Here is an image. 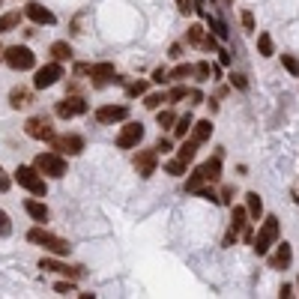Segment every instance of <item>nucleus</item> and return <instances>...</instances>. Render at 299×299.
Here are the masks:
<instances>
[{"label": "nucleus", "mask_w": 299, "mask_h": 299, "mask_svg": "<svg viewBox=\"0 0 299 299\" xmlns=\"http://www.w3.org/2000/svg\"><path fill=\"white\" fill-rule=\"evenodd\" d=\"M27 239L39 245V248H45V251H51L54 258H66L69 251H72V245H69L63 236H54L51 231H45V228H30L27 231Z\"/></svg>", "instance_id": "obj_1"}, {"label": "nucleus", "mask_w": 299, "mask_h": 299, "mask_svg": "<svg viewBox=\"0 0 299 299\" xmlns=\"http://www.w3.org/2000/svg\"><path fill=\"white\" fill-rule=\"evenodd\" d=\"M245 209H248V219H251V222H258V219L264 216V200H261L258 192H248V195H245Z\"/></svg>", "instance_id": "obj_19"}, {"label": "nucleus", "mask_w": 299, "mask_h": 299, "mask_svg": "<svg viewBox=\"0 0 299 299\" xmlns=\"http://www.w3.org/2000/svg\"><path fill=\"white\" fill-rule=\"evenodd\" d=\"M48 51H51V57H54L57 63H63V60L69 63V60H72V45H69V42H51Z\"/></svg>", "instance_id": "obj_23"}, {"label": "nucleus", "mask_w": 299, "mask_h": 299, "mask_svg": "<svg viewBox=\"0 0 299 299\" xmlns=\"http://www.w3.org/2000/svg\"><path fill=\"white\" fill-rule=\"evenodd\" d=\"M293 200H296V206H299V189H293Z\"/></svg>", "instance_id": "obj_52"}, {"label": "nucleus", "mask_w": 299, "mask_h": 299, "mask_svg": "<svg viewBox=\"0 0 299 299\" xmlns=\"http://www.w3.org/2000/svg\"><path fill=\"white\" fill-rule=\"evenodd\" d=\"M24 132L36 138V141H51L54 138V129H51V120L48 117H30L27 123H24Z\"/></svg>", "instance_id": "obj_11"}, {"label": "nucleus", "mask_w": 299, "mask_h": 299, "mask_svg": "<svg viewBox=\"0 0 299 299\" xmlns=\"http://www.w3.org/2000/svg\"><path fill=\"white\" fill-rule=\"evenodd\" d=\"M219 63H222V66H231V54H228V51H219Z\"/></svg>", "instance_id": "obj_51"}, {"label": "nucleus", "mask_w": 299, "mask_h": 299, "mask_svg": "<svg viewBox=\"0 0 299 299\" xmlns=\"http://www.w3.org/2000/svg\"><path fill=\"white\" fill-rule=\"evenodd\" d=\"M189 170V162H183V159H170L165 165V174H170V177H183Z\"/></svg>", "instance_id": "obj_31"}, {"label": "nucleus", "mask_w": 299, "mask_h": 299, "mask_svg": "<svg viewBox=\"0 0 299 299\" xmlns=\"http://www.w3.org/2000/svg\"><path fill=\"white\" fill-rule=\"evenodd\" d=\"M153 81H156V84H165V81H167V69L159 66L156 72H153Z\"/></svg>", "instance_id": "obj_44"}, {"label": "nucleus", "mask_w": 299, "mask_h": 299, "mask_svg": "<svg viewBox=\"0 0 299 299\" xmlns=\"http://www.w3.org/2000/svg\"><path fill=\"white\" fill-rule=\"evenodd\" d=\"M9 105H12V108H27V105H30V90H27V87H15V90L9 93Z\"/></svg>", "instance_id": "obj_24"}, {"label": "nucleus", "mask_w": 299, "mask_h": 299, "mask_svg": "<svg viewBox=\"0 0 299 299\" xmlns=\"http://www.w3.org/2000/svg\"><path fill=\"white\" fill-rule=\"evenodd\" d=\"M162 102H167V93H144V108L150 111H159Z\"/></svg>", "instance_id": "obj_30"}, {"label": "nucleus", "mask_w": 299, "mask_h": 299, "mask_svg": "<svg viewBox=\"0 0 299 299\" xmlns=\"http://www.w3.org/2000/svg\"><path fill=\"white\" fill-rule=\"evenodd\" d=\"M258 51H261V57H272L275 54V45H272L269 33H258Z\"/></svg>", "instance_id": "obj_26"}, {"label": "nucleus", "mask_w": 299, "mask_h": 299, "mask_svg": "<svg viewBox=\"0 0 299 299\" xmlns=\"http://www.w3.org/2000/svg\"><path fill=\"white\" fill-rule=\"evenodd\" d=\"M0 60H3V48H0Z\"/></svg>", "instance_id": "obj_53"}, {"label": "nucleus", "mask_w": 299, "mask_h": 299, "mask_svg": "<svg viewBox=\"0 0 299 299\" xmlns=\"http://www.w3.org/2000/svg\"><path fill=\"white\" fill-rule=\"evenodd\" d=\"M156 165H159V153H156V147H153V150H141V153L135 156V170H138L144 180L156 174Z\"/></svg>", "instance_id": "obj_12"}, {"label": "nucleus", "mask_w": 299, "mask_h": 299, "mask_svg": "<svg viewBox=\"0 0 299 299\" xmlns=\"http://www.w3.org/2000/svg\"><path fill=\"white\" fill-rule=\"evenodd\" d=\"M296 287H299V281H296Z\"/></svg>", "instance_id": "obj_54"}, {"label": "nucleus", "mask_w": 299, "mask_h": 299, "mask_svg": "<svg viewBox=\"0 0 299 299\" xmlns=\"http://www.w3.org/2000/svg\"><path fill=\"white\" fill-rule=\"evenodd\" d=\"M3 63L15 72H27L36 66V54L27 45H9V48H3Z\"/></svg>", "instance_id": "obj_3"}, {"label": "nucleus", "mask_w": 299, "mask_h": 299, "mask_svg": "<svg viewBox=\"0 0 299 299\" xmlns=\"http://www.w3.org/2000/svg\"><path fill=\"white\" fill-rule=\"evenodd\" d=\"M141 141H144V126H141V123H126V126L120 129V135H117V147H120V150H132Z\"/></svg>", "instance_id": "obj_10"}, {"label": "nucleus", "mask_w": 299, "mask_h": 299, "mask_svg": "<svg viewBox=\"0 0 299 299\" xmlns=\"http://www.w3.org/2000/svg\"><path fill=\"white\" fill-rule=\"evenodd\" d=\"M170 57H174V60H180V57H183V45H180V42H177V45H170Z\"/></svg>", "instance_id": "obj_50"}, {"label": "nucleus", "mask_w": 299, "mask_h": 299, "mask_svg": "<svg viewBox=\"0 0 299 299\" xmlns=\"http://www.w3.org/2000/svg\"><path fill=\"white\" fill-rule=\"evenodd\" d=\"M189 138H192L195 144H206V141L212 138V123H209V120H198V123H192Z\"/></svg>", "instance_id": "obj_18"}, {"label": "nucleus", "mask_w": 299, "mask_h": 299, "mask_svg": "<svg viewBox=\"0 0 299 299\" xmlns=\"http://www.w3.org/2000/svg\"><path fill=\"white\" fill-rule=\"evenodd\" d=\"M278 248H275V254L269 258V266L272 269H290V264H293V248H290V242H275Z\"/></svg>", "instance_id": "obj_15"}, {"label": "nucleus", "mask_w": 299, "mask_h": 299, "mask_svg": "<svg viewBox=\"0 0 299 299\" xmlns=\"http://www.w3.org/2000/svg\"><path fill=\"white\" fill-rule=\"evenodd\" d=\"M57 117L60 120H72V117H81V114H87V102L81 99V96H66V99L57 102Z\"/></svg>", "instance_id": "obj_9"}, {"label": "nucleus", "mask_w": 299, "mask_h": 299, "mask_svg": "<svg viewBox=\"0 0 299 299\" xmlns=\"http://www.w3.org/2000/svg\"><path fill=\"white\" fill-rule=\"evenodd\" d=\"M203 24H192L189 30H186V42L189 45H195V48H200V42H203Z\"/></svg>", "instance_id": "obj_29"}, {"label": "nucleus", "mask_w": 299, "mask_h": 299, "mask_svg": "<svg viewBox=\"0 0 299 299\" xmlns=\"http://www.w3.org/2000/svg\"><path fill=\"white\" fill-rule=\"evenodd\" d=\"M12 233V222H9V216L0 209V236H9Z\"/></svg>", "instance_id": "obj_41"}, {"label": "nucleus", "mask_w": 299, "mask_h": 299, "mask_svg": "<svg viewBox=\"0 0 299 299\" xmlns=\"http://www.w3.org/2000/svg\"><path fill=\"white\" fill-rule=\"evenodd\" d=\"M24 15H27L33 24H54V15H51L42 3H27V6H24Z\"/></svg>", "instance_id": "obj_17"}, {"label": "nucleus", "mask_w": 299, "mask_h": 299, "mask_svg": "<svg viewBox=\"0 0 299 299\" xmlns=\"http://www.w3.org/2000/svg\"><path fill=\"white\" fill-rule=\"evenodd\" d=\"M189 99H192V105H203V93H200V90H189Z\"/></svg>", "instance_id": "obj_47"}, {"label": "nucleus", "mask_w": 299, "mask_h": 299, "mask_svg": "<svg viewBox=\"0 0 299 299\" xmlns=\"http://www.w3.org/2000/svg\"><path fill=\"white\" fill-rule=\"evenodd\" d=\"M15 180H18V186H21V189H27L33 198H45V192H48V186H45L42 174H39L33 165H21L18 170H15Z\"/></svg>", "instance_id": "obj_5"}, {"label": "nucleus", "mask_w": 299, "mask_h": 299, "mask_svg": "<svg viewBox=\"0 0 299 299\" xmlns=\"http://www.w3.org/2000/svg\"><path fill=\"white\" fill-rule=\"evenodd\" d=\"M9 186H12V180L6 177V170L0 167V192H9Z\"/></svg>", "instance_id": "obj_46"}, {"label": "nucleus", "mask_w": 299, "mask_h": 299, "mask_svg": "<svg viewBox=\"0 0 299 299\" xmlns=\"http://www.w3.org/2000/svg\"><path fill=\"white\" fill-rule=\"evenodd\" d=\"M159 150H162V153L170 150V138H159V141H156V153H159Z\"/></svg>", "instance_id": "obj_48"}, {"label": "nucleus", "mask_w": 299, "mask_h": 299, "mask_svg": "<svg viewBox=\"0 0 299 299\" xmlns=\"http://www.w3.org/2000/svg\"><path fill=\"white\" fill-rule=\"evenodd\" d=\"M239 21H242V27H245L248 33H254V12H251V9H242V12H239Z\"/></svg>", "instance_id": "obj_35"}, {"label": "nucleus", "mask_w": 299, "mask_h": 299, "mask_svg": "<svg viewBox=\"0 0 299 299\" xmlns=\"http://www.w3.org/2000/svg\"><path fill=\"white\" fill-rule=\"evenodd\" d=\"M198 147H200V144H195L192 138H189V141L183 138V144H180V150H177V159H183V162H189V165H192V162H195V156H198Z\"/></svg>", "instance_id": "obj_21"}, {"label": "nucleus", "mask_w": 299, "mask_h": 299, "mask_svg": "<svg viewBox=\"0 0 299 299\" xmlns=\"http://www.w3.org/2000/svg\"><path fill=\"white\" fill-rule=\"evenodd\" d=\"M278 296H281V299H290V296H293V284H281Z\"/></svg>", "instance_id": "obj_49"}, {"label": "nucleus", "mask_w": 299, "mask_h": 299, "mask_svg": "<svg viewBox=\"0 0 299 299\" xmlns=\"http://www.w3.org/2000/svg\"><path fill=\"white\" fill-rule=\"evenodd\" d=\"M195 75H198L200 81H206V78H209V75H212V66H209V63H206V60H200L198 66H195Z\"/></svg>", "instance_id": "obj_39"}, {"label": "nucleus", "mask_w": 299, "mask_h": 299, "mask_svg": "<svg viewBox=\"0 0 299 299\" xmlns=\"http://www.w3.org/2000/svg\"><path fill=\"white\" fill-rule=\"evenodd\" d=\"M54 141V147L60 150V156L66 153V156H78L81 150H84V138L81 135H63V138H51Z\"/></svg>", "instance_id": "obj_14"}, {"label": "nucleus", "mask_w": 299, "mask_h": 299, "mask_svg": "<svg viewBox=\"0 0 299 299\" xmlns=\"http://www.w3.org/2000/svg\"><path fill=\"white\" fill-rule=\"evenodd\" d=\"M192 72H195V66H189V63H180V66H174L170 72H167V81H186Z\"/></svg>", "instance_id": "obj_27"}, {"label": "nucleus", "mask_w": 299, "mask_h": 299, "mask_svg": "<svg viewBox=\"0 0 299 299\" xmlns=\"http://www.w3.org/2000/svg\"><path fill=\"white\" fill-rule=\"evenodd\" d=\"M33 167L42 177H51V180L66 177V159H63L60 153H39L33 159Z\"/></svg>", "instance_id": "obj_4"}, {"label": "nucleus", "mask_w": 299, "mask_h": 299, "mask_svg": "<svg viewBox=\"0 0 299 299\" xmlns=\"http://www.w3.org/2000/svg\"><path fill=\"white\" fill-rule=\"evenodd\" d=\"M60 78H63V66L54 60V63H48V66H42L39 72H36L33 87H36V90H48V87H54Z\"/></svg>", "instance_id": "obj_6"}, {"label": "nucleus", "mask_w": 299, "mask_h": 299, "mask_svg": "<svg viewBox=\"0 0 299 299\" xmlns=\"http://www.w3.org/2000/svg\"><path fill=\"white\" fill-rule=\"evenodd\" d=\"M192 123H195V117L192 114H183V117H177V123H174V138H186L189 135V129H192Z\"/></svg>", "instance_id": "obj_25"}, {"label": "nucleus", "mask_w": 299, "mask_h": 299, "mask_svg": "<svg viewBox=\"0 0 299 299\" xmlns=\"http://www.w3.org/2000/svg\"><path fill=\"white\" fill-rule=\"evenodd\" d=\"M129 120V105H102L96 108V123L111 126V123H123Z\"/></svg>", "instance_id": "obj_7"}, {"label": "nucleus", "mask_w": 299, "mask_h": 299, "mask_svg": "<svg viewBox=\"0 0 299 299\" xmlns=\"http://www.w3.org/2000/svg\"><path fill=\"white\" fill-rule=\"evenodd\" d=\"M228 78H231V84L236 87V90H248V81H245V75H239V72H231Z\"/></svg>", "instance_id": "obj_37"}, {"label": "nucleus", "mask_w": 299, "mask_h": 299, "mask_svg": "<svg viewBox=\"0 0 299 299\" xmlns=\"http://www.w3.org/2000/svg\"><path fill=\"white\" fill-rule=\"evenodd\" d=\"M18 24H21V12H18V9H12V12H3V15H0V33L18 30Z\"/></svg>", "instance_id": "obj_20"}, {"label": "nucleus", "mask_w": 299, "mask_h": 299, "mask_svg": "<svg viewBox=\"0 0 299 299\" xmlns=\"http://www.w3.org/2000/svg\"><path fill=\"white\" fill-rule=\"evenodd\" d=\"M54 290H57L60 296H66V293H75V284H72V278H69V281H57Z\"/></svg>", "instance_id": "obj_40"}, {"label": "nucleus", "mask_w": 299, "mask_h": 299, "mask_svg": "<svg viewBox=\"0 0 299 299\" xmlns=\"http://www.w3.org/2000/svg\"><path fill=\"white\" fill-rule=\"evenodd\" d=\"M233 200V186H225L222 189V198H219V203H231Z\"/></svg>", "instance_id": "obj_45"}, {"label": "nucleus", "mask_w": 299, "mask_h": 299, "mask_svg": "<svg viewBox=\"0 0 299 299\" xmlns=\"http://www.w3.org/2000/svg\"><path fill=\"white\" fill-rule=\"evenodd\" d=\"M156 123H159V129H170L177 123V114L170 108H162V111H156Z\"/></svg>", "instance_id": "obj_28"}, {"label": "nucleus", "mask_w": 299, "mask_h": 299, "mask_svg": "<svg viewBox=\"0 0 299 299\" xmlns=\"http://www.w3.org/2000/svg\"><path fill=\"white\" fill-rule=\"evenodd\" d=\"M200 186H206V183H203V177H200V174H198V167H195V170H192V177L186 180V192H192V195H195Z\"/></svg>", "instance_id": "obj_34"}, {"label": "nucleus", "mask_w": 299, "mask_h": 299, "mask_svg": "<svg viewBox=\"0 0 299 299\" xmlns=\"http://www.w3.org/2000/svg\"><path fill=\"white\" fill-rule=\"evenodd\" d=\"M24 209H27V216H30V219H36V222H45V219H48V206H45V203H42V200H24Z\"/></svg>", "instance_id": "obj_22"}, {"label": "nucleus", "mask_w": 299, "mask_h": 299, "mask_svg": "<svg viewBox=\"0 0 299 299\" xmlns=\"http://www.w3.org/2000/svg\"><path fill=\"white\" fill-rule=\"evenodd\" d=\"M126 93H129V96H144V93H147V81H132V84L126 87Z\"/></svg>", "instance_id": "obj_36"}, {"label": "nucleus", "mask_w": 299, "mask_h": 299, "mask_svg": "<svg viewBox=\"0 0 299 299\" xmlns=\"http://www.w3.org/2000/svg\"><path fill=\"white\" fill-rule=\"evenodd\" d=\"M206 24H209V30H212L216 39H228V27H225L219 18H209V15H206Z\"/></svg>", "instance_id": "obj_32"}, {"label": "nucleus", "mask_w": 299, "mask_h": 299, "mask_svg": "<svg viewBox=\"0 0 299 299\" xmlns=\"http://www.w3.org/2000/svg\"><path fill=\"white\" fill-rule=\"evenodd\" d=\"M222 156H225V153L219 150L212 159H206L203 165H198V174L203 177V183H209V186H212V183H219V180H222Z\"/></svg>", "instance_id": "obj_13"}, {"label": "nucleus", "mask_w": 299, "mask_h": 299, "mask_svg": "<svg viewBox=\"0 0 299 299\" xmlns=\"http://www.w3.org/2000/svg\"><path fill=\"white\" fill-rule=\"evenodd\" d=\"M87 75L93 78V84H96V87H105V84H111V81H114L117 69H114V63H93Z\"/></svg>", "instance_id": "obj_16"}, {"label": "nucleus", "mask_w": 299, "mask_h": 299, "mask_svg": "<svg viewBox=\"0 0 299 299\" xmlns=\"http://www.w3.org/2000/svg\"><path fill=\"white\" fill-rule=\"evenodd\" d=\"M281 66L287 69L293 78H299V60L293 57V54H281Z\"/></svg>", "instance_id": "obj_33"}, {"label": "nucleus", "mask_w": 299, "mask_h": 299, "mask_svg": "<svg viewBox=\"0 0 299 299\" xmlns=\"http://www.w3.org/2000/svg\"><path fill=\"white\" fill-rule=\"evenodd\" d=\"M278 233H281V225H278V219L275 216H266L264 225H261V231H258V236L251 239V248L264 258V254H269V248L278 242Z\"/></svg>", "instance_id": "obj_2"}, {"label": "nucleus", "mask_w": 299, "mask_h": 299, "mask_svg": "<svg viewBox=\"0 0 299 299\" xmlns=\"http://www.w3.org/2000/svg\"><path fill=\"white\" fill-rule=\"evenodd\" d=\"M200 48L203 51H219V39L209 33V36H203V42H200Z\"/></svg>", "instance_id": "obj_42"}, {"label": "nucleus", "mask_w": 299, "mask_h": 299, "mask_svg": "<svg viewBox=\"0 0 299 299\" xmlns=\"http://www.w3.org/2000/svg\"><path fill=\"white\" fill-rule=\"evenodd\" d=\"M39 269H42V272H60V275H66L72 281L84 275V266H69V264H63V261H57V258H42V261H39Z\"/></svg>", "instance_id": "obj_8"}, {"label": "nucleus", "mask_w": 299, "mask_h": 299, "mask_svg": "<svg viewBox=\"0 0 299 299\" xmlns=\"http://www.w3.org/2000/svg\"><path fill=\"white\" fill-rule=\"evenodd\" d=\"M177 9H180V12H183V15H192V12H195V9H198V6H195V3H192V0H177Z\"/></svg>", "instance_id": "obj_43"}, {"label": "nucleus", "mask_w": 299, "mask_h": 299, "mask_svg": "<svg viewBox=\"0 0 299 299\" xmlns=\"http://www.w3.org/2000/svg\"><path fill=\"white\" fill-rule=\"evenodd\" d=\"M186 96H189V87L180 84V87H174V90L167 93V102H180V99H186Z\"/></svg>", "instance_id": "obj_38"}]
</instances>
